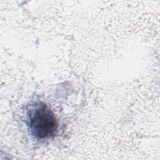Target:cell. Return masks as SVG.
<instances>
[{
  "mask_svg": "<svg viewBox=\"0 0 160 160\" xmlns=\"http://www.w3.org/2000/svg\"><path fill=\"white\" fill-rule=\"evenodd\" d=\"M29 126L32 134L38 139L50 138L58 131V121L53 112L43 102L36 103L29 109Z\"/></svg>",
  "mask_w": 160,
  "mask_h": 160,
  "instance_id": "6da1fadb",
  "label": "cell"
}]
</instances>
